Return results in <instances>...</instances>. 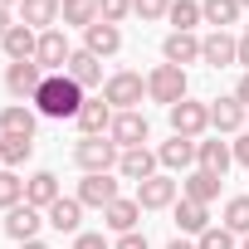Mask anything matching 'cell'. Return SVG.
I'll return each instance as SVG.
<instances>
[{"label": "cell", "instance_id": "6da1fadb", "mask_svg": "<svg viewBox=\"0 0 249 249\" xmlns=\"http://www.w3.org/2000/svg\"><path fill=\"white\" fill-rule=\"evenodd\" d=\"M83 103L88 98H83V88L69 73H49L39 83V93H35V112H44V117H78Z\"/></svg>", "mask_w": 249, "mask_h": 249}, {"label": "cell", "instance_id": "7a4b0ae2", "mask_svg": "<svg viewBox=\"0 0 249 249\" xmlns=\"http://www.w3.org/2000/svg\"><path fill=\"white\" fill-rule=\"evenodd\" d=\"M117 142L112 137H78V147H73V161L83 166V176H98V171H107V166H117Z\"/></svg>", "mask_w": 249, "mask_h": 249}, {"label": "cell", "instance_id": "3957f363", "mask_svg": "<svg viewBox=\"0 0 249 249\" xmlns=\"http://www.w3.org/2000/svg\"><path fill=\"white\" fill-rule=\"evenodd\" d=\"M142 93H147V83H142V73H132V69H122V73H112V78L103 83V98L112 103V112H137Z\"/></svg>", "mask_w": 249, "mask_h": 249}, {"label": "cell", "instance_id": "277c9868", "mask_svg": "<svg viewBox=\"0 0 249 249\" xmlns=\"http://www.w3.org/2000/svg\"><path fill=\"white\" fill-rule=\"evenodd\" d=\"M147 98L176 107V103L186 98V69H176V64H157L152 78H147Z\"/></svg>", "mask_w": 249, "mask_h": 249}, {"label": "cell", "instance_id": "5b68a950", "mask_svg": "<svg viewBox=\"0 0 249 249\" xmlns=\"http://www.w3.org/2000/svg\"><path fill=\"white\" fill-rule=\"evenodd\" d=\"M69 59H73L69 35H64V30H44V35H39V49H35V64H39L44 73H64Z\"/></svg>", "mask_w": 249, "mask_h": 249}, {"label": "cell", "instance_id": "8992f818", "mask_svg": "<svg viewBox=\"0 0 249 249\" xmlns=\"http://www.w3.org/2000/svg\"><path fill=\"white\" fill-rule=\"evenodd\" d=\"M210 127V103H191V98H181L176 107H171V137H200Z\"/></svg>", "mask_w": 249, "mask_h": 249}, {"label": "cell", "instance_id": "52a82bcc", "mask_svg": "<svg viewBox=\"0 0 249 249\" xmlns=\"http://www.w3.org/2000/svg\"><path fill=\"white\" fill-rule=\"evenodd\" d=\"M107 137L117 142V152H132V147H147L152 127H147V117H142V112H117V117H112V127H107Z\"/></svg>", "mask_w": 249, "mask_h": 249}, {"label": "cell", "instance_id": "ba28073f", "mask_svg": "<svg viewBox=\"0 0 249 249\" xmlns=\"http://www.w3.org/2000/svg\"><path fill=\"white\" fill-rule=\"evenodd\" d=\"M234 59H239V39H234L230 30H210V35L200 39V64L225 69V64H234Z\"/></svg>", "mask_w": 249, "mask_h": 249}, {"label": "cell", "instance_id": "9c48e42d", "mask_svg": "<svg viewBox=\"0 0 249 249\" xmlns=\"http://www.w3.org/2000/svg\"><path fill=\"white\" fill-rule=\"evenodd\" d=\"M44 78H49V73H44L35 59H25V64H10V69H5V88H10V98H35Z\"/></svg>", "mask_w": 249, "mask_h": 249}, {"label": "cell", "instance_id": "30bf717a", "mask_svg": "<svg viewBox=\"0 0 249 249\" xmlns=\"http://www.w3.org/2000/svg\"><path fill=\"white\" fill-rule=\"evenodd\" d=\"M112 200H117V181H112L107 171H98V176H83V181H78V205L107 210Z\"/></svg>", "mask_w": 249, "mask_h": 249}, {"label": "cell", "instance_id": "8fae6325", "mask_svg": "<svg viewBox=\"0 0 249 249\" xmlns=\"http://www.w3.org/2000/svg\"><path fill=\"white\" fill-rule=\"evenodd\" d=\"M39 225H49V220H44L35 205H25V200H20L15 210H5V234H10V239H20V244H30V239L39 234Z\"/></svg>", "mask_w": 249, "mask_h": 249}, {"label": "cell", "instance_id": "7c38bea8", "mask_svg": "<svg viewBox=\"0 0 249 249\" xmlns=\"http://www.w3.org/2000/svg\"><path fill=\"white\" fill-rule=\"evenodd\" d=\"M59 10H64V0H25L20 5V25H30L35 35L59 30Z\"/></svg>", "mask_w": 249, "mask_h": 249}, {"label": "cell", "instance_id": "4fadbf2b", "mask_svg": "<svg viewBox=\"0 0 249 249\" xmlns=\"http://www.w3.org/2000/svg\"><path fill=\"white\" fill-rule=\"evenodd\" d=\"M44 220L59 230V234H83L78 225H83V205H78V196H59L49 210H44Z\"/></svg>", "mask_w": 249, "mask_h": 249}, {"label": "cell", "instance_id": "5bb4252c", "mask_svg": "<svg viewBox=\"0 0 249 249\" xmlns=\"http://www.w3.org/2000/svg\"><path fill=\"white\" fill-rule=\"evenodd\" d=\"M112 117H117V112H112V103H107V98H98V103H83L73 122L83 127V137H107V127H112Z\"/></svg>", "mask_w": 249, "mask_h": 249}, {"label": "cell", "instance_id": "9a60e30c", "mask_svg": "<svg viewBox=\"0 0 249 249\" xmlns=\"http://www.w3.org/2000/svg\"><path fill=\"white\" fill-rule=\"evenodd\" d=\"M83 49H88V54H98V59H107V54H117V49H122V30H117V25H107V20H98V25H88V30H83Z\"/></svg>", "mask_w": 249, "mask_h": 249}, {"label": "cell", "instance_id": "2e32d148", "mask_svg": "<svg viewBox=\"0 0 249 249\" xmlns=\"http://www.w3.org/2000/svg\"><path fill=\"white\" fill-rule=\"evenodd\" d=\"M137 205H142V210H166V205H176V181H171V176L142 181V186H137Z\"/></svg>", "mask_w": 249, "mask_h": 249}, {"label": "cell", "instance_id": "e0dca14e", "mask_svg": "<svg viewBox=\"0 0 249 249\" xmlns=\"http://www.w3.org/2000/svg\"><path fill=\"white\" fill-rule=\"evenodd\" d=\"M244 117H249V107H244L239 98H215V103H210V127H215V132H239Z\"/></svg>", "mask_w": 249, "mask_h": 249}, {"label": "cell", "instance_id": "ac0fdd59", "mask_svg": "<svg viewBox=\"0 0 249 249\" xmlns=\"http://www.w3.org/2000/svg\"><path fill=\"white\" fill-rule=\"evenodd\" d=\"M78 88H98L103 83V59L98 54H88V49H73V59H69V69H64Z\"/></svg>", "mask_w": 249, "mask_h": 249}, {"label": "cell", "instance_id": "d6986e66", "mask_svg": "<svg viewBox=\"0 0 249 249\" xmlns=\"http://www.w3.org/2000/svg\"><path fill=\"white\" fill-rule=\"evenodd\" d=\"M230 161H234V147H225L220 137H215V142H196V166H200V171L225 176V171H230Z\"/></svg>", "mask_w": 249, "mask_h": 249}, {"label": "cell", "instance_id": "ffe728a7", "mask_svg": "<svg viewBox=\"0 0 249 249\" xmlns=\"http://www.w3.org/2000/svg\"><path fill=\"white\" fill-rule=\"evenodd\" d=\"M54 200H59V176H54V171H35V176L25 181V205L49 210Z\"/></svg>", "mask_w": 249, "mask_h": 249}, {"label": "cell", "instance_id": "44dd1931", "mask_svg": "<svg viewBox=\"0 0 249 249\" xmlns=\"http://www.w3.org/2000/svg\"><path fill=\"white\" fill-rule=\"evenodd\" d=\"M117 171L127 176V181H137V186H142V181H152V176H157V157H152L147 147H132V152H122V157H117Z\"/></svg>", "mask_w": 249, "mask_h": 249}, {"label": "cell", "instance_id": "7402d4cb", "mask_svg": "<svg viewBox=\"0 0 249 249\" xmlns=\"http://www.w3.org/2000/svg\"><path fill=\"white\" fill-rule=\"evenodd\" d=\"M0 49H5V59H10V64H25V59H35V49H39V35H35L30 25H15L5 39H0Z\"/></svg>", "mask_w": 249, "mask_h": 249}, {"label": "cell", "instance_id": "603a6c76", "mask_svg": "<svg viewBox=\"0 0 249 249\" xmlns=\"http://www.w3.org/2000/svg\"><path fill=\"white\" fill-rule=\"evenodd\" d=\"M161 54H166V64L186 69V64H196V59H200V39H196V35L171 30V35H166V44H161Z\"/></svg>", "mask_w": 249, "mask_h": 249}, {"label": "cell", "instance_id": "cb8c5ba5", "mask_svg": "<svg viewBox=\"0 0 249 249\" xmlns=\"http://www.w3.org/2000/svg\"><path fill=\"white\" fill-rule=\"evenodd\" d=\"M137 220H142V205H137V200H122V196L103 210V225H107V230H117V234H132V230H137Z\"/></svg>", "mask_w": 249, "mask_h": 249}, {"label": "cell", "instance_id": "d4e9b609", "mask_svg": "<svg viewBox=\"0 0 249 249\" xmlns=\"http://www.w3.org/2000/svg\"><path fill=\"white\" fill-rule=\"evenodd\" d=\"M157 161H161L166 171H186V166H196V142H191V137H171V142H161Z\"/></svg>", "mask_w": 249, "mask_h": 249}, {"label": "cell", "instance_id": "484cf974", "mask_svg": "<svg viewBox=\"0 0 249 249\" xmlns=\"http://www.w3.org/2000/svg\"><path fill=\"white\" fill-rule=\"evenodd\" d=\"M176 225H181L186 234H196V239H200V234L210 230V205H200V200H186V196H181V200H176Z\"/></svg>", "mask_w": 249, "mask_h": 249}, {"label": "cell", "instance_id": "4316f807", "mask_svg": "<svg viewBox=\"0 0 249 249\" xmlns=\"http://www.w3.org/2000/svg\"><path fill=\"white\" fill-rule=\"evenodd\" d=\"M181 196H186V200H200V205H210V200L220 196V176H210V171H200V166H196V171L181 181Z\"/></svg>", "mask_w": 249, "mask_h": 249}, {"label": "cell", "instance_id": "83f0119b", "mask_svg": "<svg viewBox=\"0 0 249 249\" xmlns=\"http://www.w3.org/2000/svg\"><path fill=\"white\" fill-rule=\"evenodd\" d=\"M239 0H200V20L205 25H215V30H230L234 20H239Z\"/></svg>", "mask_w": 249, "mask_h": 249}, {"label": "cell", "instance_id": "f1b7e54d", "mask_svg": "<svg viewBox=\"0 0 249 249\" xmlns=\"http://www.w3.org/2000/svg\"><path fill=\"white\" fill-rule=\"evenodd\" d=\"M0 132H15V137H35V107L25 103H10L0 112Z\"/></svg>", "mask_w": 249, "mask_h": 249}, {"label": "cell", "instance_id": "f546056e", "mask_svg": "<svg viewBox=\"0 0 249 249\" xmlns=\"http://www.w3.org/2000/svg\"><path fill=\"white\" fill-rule=\"evenodd\" d=\"M35 157V137H15V132H0V161L5 166H20Z\"/></svg>", "mask_w": 249, "mask_h": 249}, {"label": "cell", "instance_id": "4dcf8cb0", "mask_svg": "<svg viewBox=\"0 0 249 249\" xmlns=\"http://www.w3.org/2000/svg\"><path fill=\"white\" fill-rule=\"evenodd\" d=\"M59 20H64V25H78V30L98 25V0H64V10H59Z\"/></svg>", "mask_w": 249, "mask_h": 249}, {"label": "cell", "instance_id": "1f68e13d", "mask_svg": "<svg viewBox=\"0 0 249 249\" xmlns=\"http://www.w3.org/2000/svg\"><path fill=\"white\" fill-rule=\"evenodd\" d=\"M166 20L181 30V35H191L196 25H200V5L196 0H171V10H166Z\"/></svg>", "mask_w": 249, "mask_h": 249}, {"label": "cell", "instance_id": "d6a6232c", "mask_svg": "<svg viewBox=\"0 0 249 249\" xmlns=\"http://www.w3.org/2000/svg\"><path fill=\"white\" fill-rule=\"evenodd\" d=\"M225 230L230 234H249V196H234L225 205Z\"/></svg>", "mask_w": 249, "mask_h": 249}, {"label": "cell", "instance_id": "836d02e7", "mask_svg": "<svg viewBox=\"0 0 249 249\" xmlns=\"http://www.w3.org/2000/svg\"><path fill=\"white\" fill-rule=\"evenodd\" d=\"M25 200V181L15 171H0V210H15Z\"/></svg>", "mask_w": 249, "mask_h": 249}, {"label": "cell", "instance_id": "e575fe53", "mask_svg": "<svg viewBox=\"0 0 249 249\" xmlns=\"http://www.w3.org/2000/svg\"><path fill=\"white\" fill-rule=\"evenodd\" d=\"M132 15V0H98V20H107V25H122Z\"/></svg>", "mask_w": 249, "mask_h": 249}, {"label": "cell", "instance_id": "d590c367", "mask_svg": "<svg viewBox=\"0 0 249 249\" xmlns=\"http://www.w3.org/2000/svg\"><path fill=\"white\" fill-rule=\"evenodd\" d=\"M196 244H200V249H234V234H230L225 225H210V230H205Z\"/></svg>", "mask_w": 249, "mask_h": 249}, {"label": "cell", "instance_id": "8d00e7d4", "mask_svg": "<svg viewBox=\"0 0 249 249\" xmlns=\"http://www.w3.org/2000/svg\"><path fill=\"white\" fill-rule=\"evenodd\" d=\"M171 10V0H132V15H142V20H161Z\"/></svg>", "mask_w": 249, "mask_h": 249}, {"label": "cell", "instance_id": "74e56055", "mask_svg": "<svg viewBox=\"0 0 249 249\" xmlns=\"http://www.w3.org/2000/svg\"><path fill=\"white\" fill-rule=\"evenodd\" d=\"M112 249H147V234L142 230H132V234H117V244Z\"/></svg>", "mask_w": 249, "mask_h": 249}, {"label": "cell", "instance_id": "f35d334b", "mask_svg": "<svg viewBox=\"0 0 249 249\" xmlns=\"http://www.w3.org/2000/svg\"><path fill=\"white\" fill-rule=\"evenodd\" d=\"M73 249H112L103 234H73Z\"/></svg>", "mask_w": 249, "mask_h": 249}, {"label": "cell", "instance_id": "ab89813d", "mask_svg": "<svg viewBox=\"0 0 249 249\" xmlns=\"http://www.w3.org/2000/svg\"><path fill=\"white\" fill-rule=\"evenodd\" d=\"M234 161H239V166H249V132L234 142Z\"/></svg>", "mask_w": 249, "mask_h": 249}, {"label": "cell", "instance_id": "60d3db41", "mask_svg": "<svg viewBox=\"0 0 249 249\" xmlns=\"http://www.w3.org/2000/svg\"><path fill=\"white\" fill-rule=\"evenodd\" d=\"M10 30H15V20H10V5H0V39H5Z\"/></svg>", "mask_w": 249, "mask_h": 249}, {"label": "cell", "instance_id": "b9f144b4", "mask_svg": "<svg viewBox=\"0 0 249 249\" xmlns=\"http://www.w3.org/2000/svg\"><path fill=\"white\" fill-rule=\"evenodd\" d=\"M234 64H244V73H249V35H239V59Z\"/></svg>", "mask_w": 249, "mask_h": 249}, {"label": "cell", "instance_id": "7bdbcfd3", "mask_svg": "<svg viewBox=\"0 0 249 249\" xmlns=\"http://www.w3.org/2000/svg\"><path fill=\"white\" fill-rule=\"evenodd\" d=\"M234 98H239V103H244V107H249V73H244V78H239V88H234Z\"/></svg>", "mask_w": 249, "mask_h": 249}, {"label": "cell", "instance_id": "ee69618b", "mask_svg": "<svg viewBox=\"0 0 249 249\" xmlns=\"http://www.w3.org/2000/svg\"><path fill=\"white\" fill-rule=\"evenodd\" d=\"M166 249H200V244H191V239H171Z\"/></svg>", "mask_w": 249, "mask_h": 249}, {"label": "cell", "instance_id": "f6af8a7d", "mask_svg": "<svg viewBox=\"0 0 249 249\" xmlns=\"http://www.w3.org/2000/svg\"><path fill=\"white\" fill-rule=\"evenodd\" d=\"M25 249H49V244H44V239H30V244H25Z\"/></svg>", "mask_w": 249, "mask_h": 249}, {"label": "cell", "instance_id": "bcb514c9", "mask_svg": "<svg viewBox=\"0 0 249 249\" xmlns=\"http://www.w3.org/2000/svg\"><path fill=\"white\" fill-rule=\"evenodd\" d=\"M0 5H25V0H0Z\"/></svg>", "mask_w": 249, "mask_h": 249}, {"label": "cell", "instance_id": "7dc6e473", "mask_svg": "<svg viewBox=\"0 0 249 249\" xmlns=\"http://www.w3.org/2000/svg\"><path fill=\"white\" fill-rule=\"evenodd\" d=\"M239 249H249V234H244V244H239Z\"/></svg>", "mask_w": 249, "mask_h": 249}, {"label": "cell", "instance_id": "c3c4849f", "mask_svg": "<svg viewBox=\"0 0 249 249\" xmlns=\"http://www.w3.org/2000/svg\"><path fill=\"white\" fill-rule=\"evenodd\" d=\"M239 5H244V10H249V0H239Z\"/></svg>", "mask_w": 249, "mask_h": 249}]
</instances>
